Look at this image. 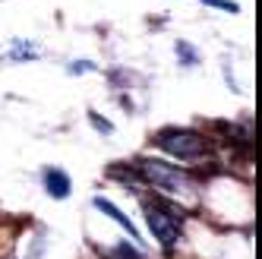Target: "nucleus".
I'll return each mask as SVG.
<instances>
[{
  "label": "nucleus",
  "instance_id": "nucleus-7",
  "mask_svg": "<svg viewBox=\"0 0 262 259\" xmlns=\"http://www.w3.org/2000/svg\"><path fill=\"white\" fill-rule=\"evenodd\" d=\"M177 57H183L186 67H193V63H196V51L186 45V41H177Z\"/></svg>",
  "mask_w": 262,
  "mask_h": 259
},
{
  "label": "nucleus",
  "instance_id": "nucleus-6",
  "mask_svg": "<svg viewBox=\"0 0 262 259\" xmlns=\"http://www.w3.org/2000/svg\"><path fill=\"white\" fill-rule=\"evenodd\" d=\"M114 259H142V253L136 250V247H129V244H120V247H114V253H111Z\"/></svg>",
  "mask_w": 262,
  "mask_h": 259
},
{
  "label": "nucleus",
  "instance_id": "nucleus-9",
  "mask_svg": "<svg viewBox=\"0 0 262 259\" xmlns=\"http://www.w3.org/2000/svg\"><path fill=\"white\" fill-rule=\"evenodd\" d=\"M202 4L218 7V10H228V13H240V7H237V4H231V0H202Z\"/></svg>",
  "mask_w": 262,
  "mask_h": 259
},
{
  "label": "nucleus",
  "instance_id": "nucleus-3",
  "mask_svg": "<svg viewBox=\"0 0 262 259\" xmlns=\"http://www.w3.org/2000/svg\"><path fill=\"white\" fill-rule=\"evenodd\" d=\"M136 171H139L142 180L155 183L158 190H167V193H183V190H190V177H186V171L174 168V164H167V161L145 158V161L136 164Z\"/></svg>",
  "mask_w": 262,
  "mask_h": 259
},
{
  "label": "nucleus",
  "instance_id": "nucleus-5",
  "mask_svg": "<svg viewBox=\"0 0 262 259\" xmlns=\"http://www.w3.org/2000/svg\"><path fill=\"white\" fill-rule=\"evenodd\" d=\"M45 190H48L54 199H67L70 190H73V183H70V177H67L60 168H48V171H45Z\"/></svg>",
  "mask_w": 262,
  "mask_h": 259
},
{
  "label": "nucleus",
  "instance_id": "nucleus-2",
  "mask_svg": "<svg viewBox=\"0 0 262 259\" xmlns=\"http://www.w3.org/2000/svg\"><path fill=\"white\" fill-rule=\"evenodd\" d=\"M142 209H145V221H148L152 237L164 250H171L180 240V215L174 209H167L164 202H142Z\"/></svg>",
  "mask_w": 262,
  "mask_h": 259
},
{
  "label": "nucleus",
  "instance_id": "nucleus-10",
  "mask_svg": "<svg viewBox=\"0 0 262 259\" xmlns=\"http://www.w3.org/2000/svg\"><path fill=\"white\" fill-rule=\"evenodd\" d=\"M85 70H92L89 63H76V67H70V73H85Z\"/></svg>",
  "mask_w": 262,
  "mask_h": 259
},
{
  "label": "nucleus",
  "instance_id": "nucleus-4",
  "mask_svg": "<svg viewBox=\"0 0 262 259\" xmlns=\"http://www.w3.org/2000/svg\"><path fill=\"white\" fill-rule=\"evenodd\" d=\"M92 206H95L98 212H104V215H111V218H114L117 225H120V228H123V231L129 234V240H136V244H139V231L133 228V221H129V218H126V215H123V212H120V209L114 206V202H107V199L95 196V199H92Z\"/></svg>",
  "mask_w": 262,
  "mask_h": 259
},
{
  "label": "nucleus",
  "instance_id": "nucleus-8",
  "mask_svg": "<svg viewBox=\"0 0 262 259\" xmlns=\"http://www.w3.org/2000/svg\"><path fill=\"white\" fill-rule=\"evenodd\" d=\"M89 120H92V126H95L98 133H114V126H111L107 120H101V117L95 114V111H89Z\"/></svg>",
  "mask_w": 262,
  "mask_h": 259
},
{
  "label": "nucleus",
  "instance_id": "nucleus-1",
  "mask_svg": "<svg viewBox=\"0 0 262 259\" xmlns=\"http://www.w3.org/2000/svg\"><path fill=\"white\" fill-rule=\"evenodd\" d=\"M155 142L158 149H164L167 155H174L180 161H190V158H199L209 152V139L196 130H183V126H164L155 133Z\"/></svg>",
  "mask_w": 262,
  "mask_h": 259
}]
</instances>
